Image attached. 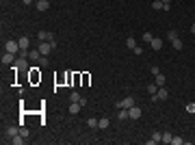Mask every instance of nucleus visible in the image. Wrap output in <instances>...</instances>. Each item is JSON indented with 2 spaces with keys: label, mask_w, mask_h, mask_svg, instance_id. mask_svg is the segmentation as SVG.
<instances>
[{
  "label": "nucleus",
  "mask_w": 195,
  "mask_h": 145,
  "mask_svg": "<svg viewBox=\"0 0 195 145\" xmlns=\"http://www.w3.org/2000/svg\"><path fill=\"white\" fill-rule=\"evenodd\" d=\"M169 97V91L165 89V87H158V91L152 96V102H163V100H167Z\"/></svg>",
  "instance_id": "obj_1"
},
{
  "label": "nucleus",
  "mask_w": 195,
  "mask_h": 145,
  "mask_svg": "<svg viewBox=\"0 0 195 145\" xmlns=\"http://www.w3.org/2000/svg\"><path fill=\"white\" fill-rule=\"evenodd\" d=\"M37 39H39V41H54V35H52V33H48V30H39Z\"/></svg>",
  "instance_id": "obj_5"
},
{
  "label": "nucleus",
  "mask_w": 195,
  "mask_h": 145,
  "mask_svg": "<svg viewBox=\"0 0 195 145\" xmlns=\"http://www.w3.org/2000/svg\"><path fill=\"white\" fill-rule=\"evenodd\" d=\"M17 44H20V50H28V46H31V39H28L26 35H22V37L17 39Z\"/></svg>",
  "instance_id": "obj_8"
},
{
  "label": "nucleus",
  "mask_w": 195,
  "mask_h": 145,
  "mask_svg": "<svg viewBox=\"0 0 195 145\" xmlns=\"http://www.w3.org/2000/svg\"><path fill=\"white\" fill-rule=\"evenodd\" d=\"M4 52H13V54H20V44L17 41H7V46H4Z\"/></svg>",
  "instance_id": "obj_3"
},
{
  "label": "nucleus",
  "mask_w": 195,
  "mask_h": 145,
  "mask_svg": "<svg viewBox=\"0 0 195 145\" xmlns=\"http://www.w3.org/2000/svg\"><path fill=\"white\" fill-rule=\"evenodd\" d=\"M171 46H174V48H176V50H182V41H180V39L176 37V39L171 41Z\"/></svg>",
  "instance_id": "obj_25"
},
{
  "label": "nucleus",
  "mask_w": 195,
  "mask_h": 145,
  "mask_svg": "<svg viewBox=\"0 0 195 145\" xmlns=\"http://www.w3.org/2000/svg\"><path fill=\"white\" fill-rule=\"evenodd\" d=\"M78 110H80V102H69V113L76 115Z\"/></svg>",
  "instance_id": "obj_16"
},
{
  "label": "nucleus",
  "mask_w": 195,
  "mask_h": 145,
  "mask_svg": "<svg viewBox=\"0 0 195 145\" xmlns=\"http://www.w3.org/2000/svg\"><path fill=\"white\" fill-rule=\"evenodd\" d=\"M48 9H50L48 0H37V11H48Z\"/></svg>",
  "instance_id": "obj_13"
},
{
  "label": "nucleus",
  "mask_w": 195,
  "mask_h": 145,
  "mask_svg": "<svg viewBox=\"0 0 195 145\" xmlns=\"http://www.w3.org/2000/svg\"><path fill=\"white\" fill-rule=\"evenodd\" d=\"M15 56L17 54H13V52H4L2 54V65H13L15 63Z\"/></svg>",
  "instance_id": "obj_4"
},
{
  "label": "nucleus",
  "mask_w": 195,
  "mask_h": 145,
  "mask_svg": "<svg viewBox=\"0 0 195 145\" xmlns=\"http://www.w3.org/2000/svg\"><path fill=\"white\" fill-rule=\"evenodd\" d=\"M187 110H189V113H195V104H189V106H187Z\"/></svg>",
  "instance_id": "obj_32"
},
{
  "label": "nucleus",
  "mask_w": 195,
  "mask_h": 145,
  "mask_svg": "<svg viewBox=\"0 0 195 145\" xmlns=\"http://www.w3.org/2000/svg\"><path fill=\"white\" fill-rule=\"evenodd\" d=\"M17 134H20V126H11V128H7V132H4L7 139H13V137H17Z\"/></svg>",
  "instance_id": "obj_7"
},
{
  "label": "nucleus",
  "mask_w": 195,
  "mask_h": 145,
  "mask_svg": "<svg viewBox=\"0 0 195 145\" xmlns=\"http://www.w3.org/2000/svg\"><path fill=\"white\" fill-rule=\"evenodd\" d=\"M98 124H100V119H93V117H89V119H87V126H89L91 130H93V128H98Z\"/></svg>",
  "instance_id": "obj_19"
},
{
  "label": "nucleus",
  "mask_w": 195,
  "mask_h": 145,
  "mask_svg": "<svg viewBox=\"0 0 195 145\" xmlns=\"http://www.w3.org/2000/svg\"><path fill=\"white\" fill-rule=\"evenodd\" d=\"M117 119H119V121H128V119H130V117H128V108H119Z\"/></svg>",
  "instance_id": "obj_12"
},
{
  "label": "nucleus",
  "mask_w": 195,
  "mask_h": 145,
  "mask_svg": "<svg viewBox=\"0 0 195 145\" xmlns=\"http://www.w3.org/2000/svg\"><path fill=\"white\" fill-rule=\"evenodd\" d=\"M176 37H178V33H176V30H169V33H167V39H169V41H174Z\"/></svg>",
  "instance_id": "obj_29"
},
{
  "label": "nucleus",
  "mask_w": 195,
  "mask_h": 145,
  "mask_svg": "<svg viewBox=\"0 0 195 145\" xmlns=\"http://www.w3.org/2000/svg\"><path fill=\"white\" fill-rule=\"evenodd\" d=\"M191 33H193V35H195V22H193V26H191Z\"/></svg>",
  "instance_id": "obj_33"
},
{
  "label": "nucleus",
  "mask_w": 195,
  "mask_h": 145,
  "mask_svg": "<svg viewBox=\"0 0 195 145\" xmlns=\"http://www.w3.org/2000/svg\"><path fill=\"white\" fill-rule=\"evenodd\" d=\"M163 2H165V4H169V2H171V0H163Z\"/></svg>",
  "instance_id": "obj_35"
},
{
  "label": "nucleus",
  "mask_w": 195,
  "mask_h": 145,
  "mask_svg": "<svg viewBox=\"0 0 195 145\" xmlns=\"http://www.w3.org/2000/svg\"><path fill=\"white\" fill-rule=\"evenodd\" d=\"M80 97H83V96H78L76 91H72V96H69V102H80Z\"/></svg>",
  "instance_id": "obj_26"
},
{
  "label": "nucleus",
  "mask_w": 195,
  "mask_h": 145,
  "mask_svg": "<svg viewBox=\"0 0 195 145\" xmlns=\"http://www.w3.org/2000/svg\"><path fill=\"white\" fill-rule=\"evenodd\" d=\"M137 46H139V44H137L135 37H128V39H126V48H128V50H135Z\"/></svg>",
  "instance_id": "obj_14"
},
{
  "label": "nucleus",
  "mask_w": 195,
  "mask_h": 145,
  "mask_svg": "<svg viewBox=\"0 0 195 145\" xmlns=\"http://www.w3.org/2000/svg\"><path fill=\"white\" fill-rule=\"evenodd\" d=\"M128 117H130V119H139V117H141V108H139V106H130V108H128Z\"/></svg>",
  "instance_id": "obj_6"
},
{
  "label": "nucleus",
  "mask_w": 195,
  "mask_h": 145,
  "mask_svg": "<svg viewBox=\"0 0 195 145\" xmlns=\"http://www.w3.org/2000/svg\"><path fill=\"white\" fill-rule=\"evenodd\" d=\"M115 106H117V108H130V106H135V97H132V96L124 97V100H119Z\"/></svg>",
  "instance_id": "obj_2"
},
{
  "label": "nucleus",
  "mask_w": 195,
  "mask_h": 145,
  "mask_svg": "<svg viewBox=\"0 0 195 145\" xmlns=\"http://www.w3.org/2000/svg\"><path fill=\"white\" fill-rule=\"evenodd\" d=\"M156 91H158V85H156V82H154V85H147V93H150V96H154Z\"/></svg>",
  "instance_id": "obj_22"
},
{
  "label": "nucleus",
  "mask_w": 195,
  "mask_h": 145,
  "mask_svg": "<svg viewBox=\"0 0 195 145\" xmlns=\"http://www.w3.org/2000/svg\"><path fill=\"white\" fill-rule=\"evenodd\" d=\"M150 46H152V50H163V39H160V37H154V39L150 41Z\"/></svg>",
  "instance_id": "obj_11"
},
{
  "label": "nucleus",
  "mask_w": 195,
  "mask_h": 145,
  "mask_svg": "<svg viewBox=\"0 0 195 145\" xmlns=\"http://www.w3.org/2000/svg\"><path fill=\"white\" fill-rule=\"evenodd\" d=\"M171 139H174L171 132H163V143H171Z\"/></svg>",
  "instance_id": "obj_24"
},
{
  "label": "nucleus",
  "mask_w": 195,
  "mask_h": 145,
  "mask_svg": "<svg viewBox=\"0 0 195 145\" xmlns=\"http://www.w3.org/2000/svg\"><path fill=\"white\" fill-rule=\"evenodd\" d=\"M154 82H156L158 87H163V85H165V76H163V74H156V76H154Z\"/></svg>",
  "instance_id": "obj_18"
},
{
  "label": "nucleus",
  "mask_w": 195,
  "mask_h": 145,
  "mask_svg": "<svg viewBox=\"0 0 195 145\" xmlns=\"http://www.w3.org/2000/svg\"><path fill=\"white\" fill-rule=\"evenodd\" d=\"M22 2H24V4H31V2H33V0H22Z\"/></svg>",
  "instance_id": "obj_34"
},
{
  "label": "nucleus",
  "mask_w": 195,
  "mask_h": 145,
  "mask_svg": "<svg viewBox=\"0 0 195 145\" xmlns=\"http://www.w3.org/2000/svg\"><path fill=\"white\" fill-rule=\"evenodd\" d=\"M152 39H154V35H152V33H143V41H145V44H150Z\"/></svg>",
  "instance_id": "obj_27"
},
{
  "label": "nucleus",
  "mask_w": 195,
  "mask_h": 145,
  "mask_svg": "<svg viewBox=\"0 0 195 145\" xmlns=\"http://www.w3.org/2000/svg\"><path fill=\"white\" fill-rule=\"evenodd\" d=\"M132 52H135V54H143V48H141V46H137V48L132 50Z\"/></svg>",
  "instance_id": "obj_31"
},
{
  "label": "nucleus",
  "mask_w": 195,
  "mask_h": 145,
  "mask_svg": "<svg viewBox=\"0 0 195 145\" xmlns=\"http://www.w3.org/2000/svg\"><path fill=\"white\" fill-rule=\"evenodd\" d=\"M184 143V139H180V137H174L171 139V145H182Z\"/></svg>",
  "instance_id": "obj_28"
},
{
  "label": "nucleus",
  "mask_w": 195,
  "mask_h": 145,
  "mask_svg": "<svg viewBox=\"0 0 195 145\" xmlns=\"http://www.w3.org/2000/svg\"><path fill=\"white\" fill-rule=\"evenodd\" d=\"M11 143H13V145H24V143H26V137L17 134V137H13V139H11Z\"/></svg>",
  "instance_id": "obj_15"
},
{
  "label": "nucleus",
  "mask_w": 195,
  "mask_h": 145,
  "mask_svg": "<svg viewBox=\"0 0 195 145\" xmlns=\"http://www.w3.org/2000/svg\"><path fill=\"white\" fill-rule=\"evenodd\" d=\"M15 69H28V63H26V58L22 56V58H15Z\"/></svg>",
  "instance_id": "obj_9"
},
{
  "label": "nucleus",
  "mask_w": 195,
  "mask_h": 145,
  "mask_svg": "<svg viewBox=\"0 0 195 145\" xmlns=\"http://www.w3.org/2000/svg\"><path fill=\"white\" fill-rule=\"evenodd\" d=\"M20 134H22V137H26V139H28V128H24V126H20Z\"/></svg>",
  "instance_id": "obj_30"
},
{
  "label": "nucleus",
  "mask_w": 195,
  "mask_h": 145,
  "mask_svg": "<svg viewBox=\"0 0 195 145\" xmlns=\"http://www.w3.org/2000/svg\"><path fill=\"white\" fill-rule=\"evenodd\" d=\"M152 9L160 11V9H165V2H163V0H154V2H152Z\"/></svg>",
  "instance_id": "obj_17"
},
{
  "label": "nucleus",
  "mask_w": 195,
  "mask_h": 145,
  "mask_svg": "<svg viewBox=\"0 0 195 145\" xmlns=\"http://www.w3.org/2000/svg\"><path fill=\"white\" fill-rule=\"evenodd\" d=\"M37 63H39V65H41V67H48V65H50L48 56H44V54H41V56H39V61H37Z\"/></svg>",
  "instance_id": "obj_21"
},
{
  "label": "nucleus",
  "mask_w": 195,
  "mask_h": 145,
  "mask_svg": "<svg viewBox=\"0 0 195 145\" xmlns=\"http://www.w3.org/2000/svg\"><path fill=\"white\" fill-rule=\"evenodd\" d=\"M39 56H41V52H39V50H35V52H28V58H31V61H39Z\"/></svg>",
  "instance_id": "obj_20"
},
{
  "label": "nucleus",
  "mask_w": 195,
  "mask_h": 145,
  "mask_svg": "<svg viewBox=\"0 0 195 145\" xmlns=\"http://www.w3.org/2000/svg\"><path fill=\"white\" fill-rule=\"evenodd\" d=\"M98 128H102V130H104V128H108V117H102V119H100V124H98Z\"/></svg>",
  "instance_id": "obj_23"
},
{
  "label": "nucleus",
  "mask_w": 195,
  "mask_h": 145,
  "mask_svg": "<svg viewBox=\"0 0 195 145\" xmlns=\"http://www.w3.org/2000/svg\"><path fill=\"white\" fill-rule=\"evenodd\" d=\"M156 143H163V134H160V132H154L152 139L147 141V145H156Z\"/></svg>",
  "instance_id": "obj_10"
}]
</instances>
